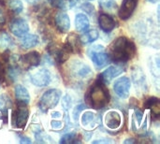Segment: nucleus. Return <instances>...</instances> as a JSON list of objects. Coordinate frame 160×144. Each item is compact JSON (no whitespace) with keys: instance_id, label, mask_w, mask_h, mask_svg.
<instances>
[{"instance_id":"1","label":"nucleus","mask_w":160,"mask_h":144,"mask_svg":"<svg viewBox=\"0 0 160 144\" xmlns=\"http://www.w3.org/2000/svg\"><path fill=\"white\" fill-rule=\"evenodd\" d=\"M136 53L135 44L125 37H118L110 46V57L116 63H127Z\"/></svg>"},{"instance_id":"2","label":"nucleus","mask_w":160,"mask_h":144,"mask_svg":"<svg viewBox=\"0 0 160 144\" xmlns=\"http://www.w3.org/2000/svg\"><path fill=\"white\" fill-rule=\"evenodd\" d=\"M88 101L92 108L99 110L104 108L109 102V93L105 83L100 80L98 81L90 89L88 94Z\"/></svg>"},{"instance_id":"3","label":"nucleus","mask_w":160,"mask_h":144,"mask_svg":"<svg viewBox=\"0 0 160 144\" xmlns=\"http://www.w3.org/2000/svg\"><path fill=\"white\" fill-rule=\"evenodd\" d=\"M151 30H155L154 29V22L152 24V22L147 19L144 21H141L139 22L136 23V29L135 32L137 34V37L140 38V40H143V43L145 44H150V41H152V37L155 38L158 37V33H156L157 31H151ZM158 39V38H156Z\"/></svg>"},{"instance_id":"4","label":"nucleus","mask_w":160,"mask_h":144,"mask_svg":"<svg viewBox=\"0 0 160 144\" xmlns=\"http://www.w3.org/2000/svg\"><path fill=\"white\" fill-rule=\"evenodd\" d=\"M69 72L72 78L77 80L78 82L86 81L91 78L93 72L89 66L81 62V61H73L69 65Z\"/></svg>"},{"instance_id":"5","label":"nucleus","mask_w":160,"mask_h":144,"mask_svg":"<svg viewBox=\"0 0 160 144\" xmlns=\"http://www.w3.org/2000/svg\"><path fill=\"white\" fill-rule=\"evenodd\" d=\"M88 55L97 68H102L109 63V56L102 45H94L90 47Z\"/></svg>"},{"instance_id":"6","label":"nucleus","mask_w":160,"mask_h":144,"mask_svg":"<svg viewBox=\"0 0 160 144\" xmlns=\"http://www.w3.org/2000/svg\"><path fill=\"white\" fill-rule=\"evenodd\" d=\"M61 97V92L57 89H51L45 92L39 100V109L42 112H47L50 109L54 108Z\"/></svg>"},{"instance_id":"7","label":"nucleus","mask_w":160,"mask_h":144,"mask_svg":"<svg viewBox=\"0 0 160 144\" xmlns=\"http://www.w3.org/2000/svg\"><path fill=\"white\" fill-rule=\"evenodd\" d=\"M30 79L34 85H36L38 87H44L50 83V82L52 80V75L48 69L40 68V69L35 71L31 75Z\"/></svg>"},{"instance_id":"8","label":"nucleus","mask_w":160,"mask_h":144,"mask_svg":"<svg viewBox=\"0 0 160 144\" xmlns=\"http://www.w3.org/2000/svg\"><path fill=\"white\" fill-rule=\"evenodd\" d=\"M132 81L135 84V87L140 92H145L147 89V82H146V76L142 69V67L138 66H134L132 67Z\"/></svg>"},{"instance_id":"9","label":"nucleus","mask_w":160,"mask_h":144,"mask_svg":"<svg viewBox=\"0 0 160 144\" xmlns=\"http://www.w3.org/2000/svg\"><path fill=\"white\" fill-rule=\"evenodd\" d=\"M130 86V80L128 77H122L114 82L113 90L119 97L127 98L129 96Z\"/></svg>"},{"instance_id":"10","label":"nucleus","mask_w":160,"mask_h":144,"mask_svg":"<svg viewBox=\"0 0 160 144\" xmlns=\"http://www.w3.org/2000/svg\"><path fill=\"white\" fill-rule=\"evenodd\" d=\"M28 110L24 107V105L18 107V109L13 112L12 115V124L17 128H23L28 120Z\"/></svg>"},{"instance_id":"11","label":"nucleus","mask_w":160,"mask_h":144,"mask_svg":"<svg viewBox=\"0 0 160 144\" xmlns=\"http://www.w3.org/2000/svg\"><path fill=\"white\" fill-rule=\"evenodd\" d=\"M10 32L16 37H23L29 31V26L27 22L22 19H16L12 21L9 24Z\"/></svg>"},{"instance_id":"12","label":"nucleus","mask_w":160,"mask_h":144,"mask_svg":"<svg viewBox=\"0 0 160 144\" xmlns=\"http://www.w3.org/2000/svg\"><path fill=\"white\" fill-rule=\"evenodd\" d=\"M138 4V0H124L119 9V17L122 20H128L134 12Z\"/></svg>"},{"instance_id":"13","label":"nucleus","mask_w":160,"mask_h":144,"mask_svg":"<svg viewBox=\"0 0 160 144\" xmlns=\"http://www.w3.org/2000/svg\"><path fill=\"white\" fill-rule=\"evenodd\" d=\"M122 123L121 115L116 111H110L105 115V125L110 129H117Z\"/></svg>"},{"instance_id":"14","label":"nucleus","mask_w":160,"mask_h":144,"mask_svg":"<svg viewBox=\"0 0 160 144\" xmlns=\"http://www.w3.org/2000/svg\"><path fill=\"white\" fill-rule=\"evenodd\" d=\"M124 71V68L122 66H111L109 67L100 76V80L105 83H109L112 79H114L115 77L119 76L122 72Z\"/></svg>"},{"instance_id":"15","label":"nucleus","mask_w":160,"mask_h":144,"mask_svg":"<svg viewBox=\"0 0 160 144\" xmlns=\"http://www.w3.org/2000/svg\"><path fill=\"white\" fill-rule=\"evenodd\" d=\"M21 62L25 68H30V67H34L39 65L40 57L37 52H31L24 54L21 58Z\"/></svg>"},{"instance_id":"16","label":"nucleus","mask_w":160,"mask_h":144,"mask_svg":"<svg viewBox=\"0 0 160 144\" xmlns=\"http://www.w3.org/2000/svg\"><path fill=\"white\" fill-rule=\"evenodd\" d=\"M15 44L13 39L5 32L0 33V52L2 54H6L8 52L14 48Z\"/></svg>"},{"instance_id":"17","label":"nucleus","mask_w":160,"mask_h":144,"mask_svg":"<svg viewBox=\"0 0 160 144\" xmlns=\"http://www.w3.org/2000/svg\"><path fill=\"white\" fill-rule=\"evenodd\" d=\"M98 22H99L100 28L106 33H109L112 30H113L116 25L114 19L112 16L107 15V14H101L98 18Z\"/></svg>"},{"instance_id":"18","label":"nucleus","mask_w":160,"mask_h":144,"mask_svg":"<svg viewBox=\"0 0 160 144\" xmlns=\"http://www.w3.org/2000/svg\"><path fill=\"white\" fill-rule=\"evenodd\" d=\"M55 23L57 28L63 32L66 33L69 30L70 28V20L69 17L67 13L65 12H60L56 15L55 17Z\"/></svg>"},{"instance_id":"19","label":"nucleus","mask_w":160,"mask_h":144,"mask_svg":"<svg viewBox=\"0 0 160 144\" xmlns=\"http://www.w3.org/2000/svg\"><path fill=\"white\" fill-rule=\"evenodd\" d=\"M15 97L19 104L21 105H26L30 101V96L25 87H23L21 84H18L15 86Z\"/></svg>"},{"instance_id":"20","label":"nucleus","mask_w":160,"mask_h":144,"mask_svg":"<svg viewBox=\"0 0 160 144\" xmlns=\"http://www.w3.org/2000/svg\"><path fill=\"white\" fill-rule=\"evenodd\" d=\"M39 42V38L37 35L30 34V35H24L23 37L21 40V45L23 49H30L33 47H36Z\"/></svg>"},{"instance_id":"21","label":"nucleus","mask_w":160,"mask_h":144,"mask_svg":"<svg viewBox=\"0 0 160 144\" xmlns=\"http://www.w3.org/2000/svg\"><path fill=\"white\" fill-rule=\"evenodd\" d=\"M89 20L86 15L82 13H79L75 18V27L79 32H84L89 27Z\"/></svg>"},{"instance_id":"22","label":"nucleus","mask_w":160,"mask_h":144,"mask_svg":"<svg viewBox=\"0 0 160 144\" xmlns=\"http://www.w3.org/2000/svg\"><path fill=\"white\" fill-rule=\"evenodd\" d=\"M145 107L148 109H151L153 115L155 116H158L160 113V103L159 99L157 97H151L149 98L146 103H145Z\"/></svg>"},{"instance_id":"23","label":"nucleus","mask_w":160,"mask_h":144,"mask_svg":"<svg viewBox=\"0 0 160 144\" xmlns=\"http://www.w3.org/2000/svg\"><path fill=\"white\" fill-rule=\"evenodd\" d=\"M79 0H52V3L55 7L61 9H69L72 8Z\"/></svg>"},{"instance_id":"24","label":"nucleus","mask_w":160,"mask_h":144,"mask_svg":"<svg viewBox=\"0 0 160 144\" xmlns=\"http://www.w3.org/2000/svg\"><path fill=\"white\" fill-rule=\"evenodd\" d=\"M98 37V32L96 29H92L89 30L87 32H85L82 37H81V41L83 43H91L95 40H97Z\"/></svg>"},{"instance_id":"25","label":"nucleus","mask_w":160,"mask_h":144,"mask_svg":"<svg viewBox=\"0 0 160 144\" xmlns=\"http://www.w3.org/2000/svg\"><path fill=\"white\" fill-rule=\"evenodd\" d=\"M153 61L149 63L151 73L154 75L156 79L159 78V55L157 54L154 58H152Z\"/></svg>"},{"instance_id":"26","label":"nucleus","mask_w":160,"mask_h":144,"mask_svg":"<svg viewBox=\"0 0 160 144\" xmlns=\"http://www.w3.org/2000/svg\"><path fill=\"white\" fill-rule=\"evenodd\" d=\"M11 107V99L10 97L4 94L2 96H0V111L3 113H7V111Z\"/></svg>"},{"instance_id":"27","label":"nucleus","mask_w":160,"mask_h":144,"mask_svg":"<svg viewBox=\"0 0 160 144\" xmlns=\"http://www.w3.org/2000/svg\"><path fill=\"white\" fill-rule=\"evenodd\" d=\"M8 6L15 13H21L23 9V5L21 0H9Z\"/></svg>"},{"instance_id":"28","label":"nucleus","mask_w":160,"mask_h":144,"mask_svg":"<svg viewBox=\"0 0 160 144\" xmlns=\"http://www.w3.org/2000/svg\"><path fill=\"white\" fill-rule=\"evenodd\" d=\"M98 1L100 7L104 9L112 10L116 7V3L114 0H98Z\"/></svg>"},{"instance_id":"29","label":"nucleus","mask_w":160,"mask_h":144,"mask_svg":"<svg viewBox=\"0 0 160 144\" xmlns=\"http://www.w3.org/2000/svg\"><path fill=\"white\" fill-rule=\"evenodd\" d=\"M94 120V113L91 112H86L83 113L82 117V123L83 126H88L90 123H92Z\"/></svg>"},{"instance_id":"30","label":"nucleus","mask_w":160,"mask_h":144,"mask_svg":"<svg viewBox=\"0 0 160 144\" xmlns=\"http://www.w3.org/2000/svg\"><path fill=\"white\" fill-rule=\"evenodd\" d=\"M76 138V134L75 133H68L64 135L61 140H60V143H72L74 142V140Z\"/></svg>"},{"instance_id":"31","label":"nucleus","mask_w":160,"mask_h":144,"mask_svg":"<svg viewBox=\"0 0 160 144\" xmlns=\"http://www.w3.org/2000/svg\"><path fill=\"white\" fill-rule=\"evenodd\" d=\"M71 104H72L71 97H70L69 96H68V95H67V96H65V97H64V98H63V101H62L63 109H64L65 111H68V110L70 108Z\"/></svg>"},{"instance_id":"32","label":"nucleus","mask_w":160,"mask_h":144,"mask_svg":"<svg viewBox=\"0 0 160 144\" xmlns=\"http://www.w3.org/2000/svg\"><path fill=\"white\" fill-rule=\"evenodd\" d=\"M84 108H85L84 105L81 104V105L77 106V107L74 109V111H73V119H74V121H78V119H79V114H80V112H81L82 111L84 110Z\"/></svg>"},{"instance_id":"33","label":"nucleus","mask_w":160,"mask_h":144,"mask_svg":"<svg viewBox=\"0 0 160 144\" xmlns=\"http://www.w3.org/2000/svg\"><path fill=\"white\" fill-rule=\"evenodd\" d=\"M81 8H82V10H84L85 12L89 13V14H92V13L94 12V6H93L92 4H89V3L83 4V5L81 7Z\"/></svg>"},{"instance_id":"34","label":"nucleus","mask_w":160,"mask_h":144,"mask_svg":"<svg viewBox=\"0 0 160 144\" xmlns=\"http://www.w3.org/2000/svg\"><path fill=\"white\" fill-rule=\"evenodd\" d=\"M134 116H135V120H136V123L138 124V126H140L141 125V123H142V112L139 110V109H137V110H135V114H134Z\"/></svg>"},{"instance_id":"35","label":"nucleus","mask_w":160,"mask_h":144,"mask_svg":"<svg viewBox=\"0 0 160 144\" xmlns=\"http://www.w3.org/2000/svg\"><path fill=\"white\" fill-rule=\"evenodd\" d=\"M51 126L54 129H59V128L62 127V123L60 121H52V124H51Z\"/></svg>"},{"instance_id":"36","label":"nucleus","mask_w":160,"mask_h":144,"mask_svg":"<svg viewBox=\"0 0 160 144\" xmlns=\"http://www.w3.org/2000/svg\"><path fill=\"white\" fill-rule=\"evenodd\" d=\"M109 142H112L111 140H108V139H106V140H98V141H95V142H93V143L97 144V143H109Z\"/></svg>"},{"instance_id":"37","label":"nucleus","mask_w":160,"mask_h":144,"mask_svg":"<svg viewBox=\"0 0 160 144\" xmlns=\"http://www.w3.org/2000/svg\"><path fill=\"white\" fill-rule=\"evenodd\" d=\"M20 142L22 144L23 143H31V140L28 139V138H25V137H21V141Z\"/></svg>"},{"instance_id":"38","label":"nucleus","mask_w":160,"mask_h":144,"mask_svg":"<svg viewBox=\"0 0 160 144\" xmlns=\"http://www.w3.org/2000/svg\"><path fill=\"white\" fill-rule=\"evenodd\" d=\"M29 4H32V5H37V4H39L45 0H26Z\"/></svg>"},{"instance_id":"39","label":"nucleus","mask_w":160,"mask_h":144,"mask_svg":"<svg viewBox=\"0 0 160 144\" xmlns=\"http://www.w3.org/2000/svg\"><path fill=\"white\" fill-rule=\"evenodd\" d=\"M5 22V17H4V14L2 12V10L0 9V26H2Z\"/></svg>"},{"instance_id":"40","label":"nucleus","mask_w":160,"mask_h":144,"mask_svg":"<svg viewBox=\"0 0 160 144\" xmlns=\"http://www.w3.org/2000/svg\"><path fill=\"white\" fill-rule=\"evenodd\" d=\"M135 142V140H132V139H128L127 141H125V143H134Z\"/></svg>"},{"instance_id":"41","label":"nucleus","mask_w":160,"mask_h":144,"mask_svg":"<svg viewBox=\"0 0 160 144\" xmlns=\"http://www.w3.org/2000/svg\"><path fill=\"white\" fill-rule=\"evenodd\" d=\"M60 116H61L60 112H53L52 113V117H60Z\"/></svg>"},{"instance_id":"42","label":"nucleus","mask_w":160,"mask_h":144,"mask_svg":"<svg viewBox=\"0 0 160 144\" xmlns=\"http://www.w3.org/2000/svg\"><path fill=\"white\" fill-rule=\"evenodd\" d=\"M2 77H3V70H2V68L0 67V81L2 80Z\"/></svg>"},{"instance_id":"43","label":"nucleus","mask_w":160,"mask_h":144,"mask_svg":"<svg viewBox=\"0 0 160 144\" xmlns=\"http://www.w3.org/2000/svg\"><path fill=\"white\" fill-rule=\"evenodd\" d=\"M148 2H150V3H158L159 0H147Z\"/></svg>"},{"instance_id":"44","label":"nucleus","mask_w":160,"mask_h":144,"mask_svg":"<svg viewBox=\"0 0 160 144\" xmlns=\"http://www.w3.org/2000/svg\"><path fill=\"white\" fill-rule=\"evenodd\" d=\"M0 119H1V116H0Z\"/></svg>"},{"instance_id":"45","label":"nucleus","mask_w":160,"mask_h":144,"mask_svg":"<svg viewBox=\"0 0 160 144\" xmlns=\"http://www.w3.org/2000/svg\"><path fill=\"white\" fill-rule=\"evenodd\" d=\"M88 1H91V0H88Z\"/></svg>"}]
</instances>
